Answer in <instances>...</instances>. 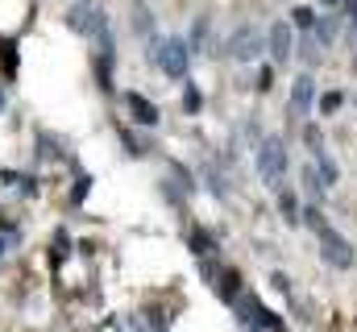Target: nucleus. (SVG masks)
Listing matches in <instances>:
<instances>
[{
  "label": "nucleus",
  "mask_w": 357,
  "mask_h": 332,
  "mask_svg": "<svg viewBox=\"0 0 357 332\" xmlns=\"http://www.w3.org/2000/svg\"><path fill=\"white\" fill-rule=\"evenodd\" d=\"M150 59H154V67H162V75H171V80H183L187 75V42H178V38H154L150 42Z\"/></svg>",
  "instance_id": "obj_3"
},
{
  "label": "nucleus",
  "mask_w": 357,
  "mask_h": 332,
  "mask_svg": "<svg viewBox=\"0 0 357 332\" xmlns=\"http://www.w3.org/2000/svg\"><path fill=\"white\" fill-rule=\"evenodd\" d=\"M67 25L75 29V33H84L91 38L100 50H112V25H108V17H104V8L96 4V0H79L71 13H67Z\"/></svg>",
  "instance_id": "obj_1"
},
{
  "label": "nucleus",
  "mask_w": 357,
  "mask_h": 332,
  "mask_svg": "<svg viewBox=\"0 0 357 332\" xmlns=\"http://www.w3.org/2000/svg\"><path fill=\"white\" fill-rule=\"evenodd\" d=\"M320 4H328V8H337V4H341V0H320Z\"/></svg>",
  "instance_id": "obj_19"
},
{
  "label": "nucleus",
  "mask_w": 357,
  "mask_h": 332,
  "mask_svg": "<svg viewBox=\"0 0 357 332\" xmlns=\"http://www.w3.org/2000/svg\"><path fill=\"white\" fill-rule=\"evenodd\" d=\"M316 233H320V253H324V262H328V266H337V270H349V266H354V246H349L333 225H324V220H320V225H316Z\"/></svg>",
  "instance_id": "obj_5"
},
{
  "label": "nucleus",
  "mask_w": 357,
  "mask_h": 332,
  "mask_svg": "<svg viewBox=\"0 0 357 332\" xmlns=\"http://www.w3.org/2000/svg\"><path fill=\"white\" fill-rule=\"evenodd\" d=\"M0 253H4V237H0Z\"/></svg>",
  "instance_id": "obj_21"
},
{
  "label": "nucleus",
  "mask_w": 357,
  "mask_h": 332,
  "mask_svg": "<svg viewBox=\"0 0 357 332\" xmlns=\"http://www.w3.org/2000/svg\"><path fill=\"white\" fill-rule=\"evenodd\" d=\"M295 25H299V29H312V25H316V13H312V8H295Z\"/></svg>",
  "instance_id": "obj_17"
},
{
  "label": "nucleus",
  "mask_w": 357,
  "mask_h": 332,
  "mask_svg": "<svg viewBox=\"0 0 357 332\" xmlns=\"http://www.w3.org/2000/svg\"><path fill=\"white\" fill-rule=\"evenodd\" d=\"M303 187L316 195V199H324V179H320V170H316V163L303 166Z\"/></svg>",
  "instance_id": "obj_12"
},
{
  "label": "nucleus",
  "mask_w": 357,
  "mask_h": 332,
  "mask_svg": "<svg viewBox=\"0 0 357 332\" xmlns=\"http://www.w3.org/2000/svg\"><path fill=\"white\" fill-rule=\"evenodd\" d=\"M303 142L312 154H324V142H320V129H303Z\"/></svg>",
  "instance_id": "obj_15"
},
{
  "label": "nucleus",
  "mask_w": 357,
  "mask_h": 332,
  "mask_svg": "<svg viewBox=\"0 0 357 332\" xmlns=\"http://www.w3.org/2000/svg\"><path fill=\"white\" fill-rule=\"evenodd\" d=\"M337 29H341V21H337V17H320V21L312 25V38L328 46V42H337Z\"/></svg>",
  "instance_id": "obj_9"
},
{
  "label": "nucleus",
  "mask_w": 357,
  "mask_h": 332,
  "mask_svg": "<svg viewBox=\"0 0 357 332\" xmlns=\"http://www.w3.org/2000/svg\"><path fill=\"white\" fill-rule=\"evenodd\" d=\"M278 212H282V220H287V225H299V199H295L291 191H282V195H278Z\"/></svg>",
  "instance_id": "obj_10"
},
{
  "label": "nucleus",
  "mask_w": 357,
  "mask_h": 332,
  "mask_svg": "<svg viewBox=\"0 0 357 332\" xmlns=\"http://www.w3.org/2000/svg\"><path fill=\"white\" fill-rule=\"evenodd\" d=\"M262 46H266V33H262L258 25H241L237 33H229L225 54H229L233 63H258V59H262Z\"/></svg>",
  "instance_id": "obj_4"
},
{
  "label": "nucleus",
  "mask_w": 357,
  "mask_h": 332,
  "mask_svg": "<svg viewBox=\"0 0 357 332\" xmlns=\"http://www.w3.org/2000/svg\"><path fill=\"white\" fill-rule=\"evenodd\" d=\"M312 104H316V83H312V75H299V80L291 83V100H287V116H295V121H303V116L312 112Z\"/></svg>",
  "instance_id": "obj_6"
},
{
  "label": "nucleus",
  "mask_w": 357,
  "mask_h": 332,
  "mask_svg": "<svg viewBox=\"0 0 357 332\" xmlns=\"http://www.w3.org/2000/svg\"><path fill=\"white\" fill-rule=\"evenodd\" d=\"M254 170L266 187H278L282 174H287V146L278 137H262L258 142V154H254Z\"/></svg>",
  "instance_id": "obj_2"
},
{
  "label": "nucleus",
  "mask_w": 357,
  "mask_h": 332,
  "mask_svg": "<svg viewBox=\"0 0 357 332\" xmlns=\"http://www.w3.org/2000/svg\"><path fill=\"white\" fill-rule=\"evenodd\" d=\"M341 100H345L341 91H324V96H320V108H324V112H337V108H341Z\"/></svg>",
  "instance_id": "obj_14"
},
{
  "label": "nucleus",
  "mask_w": 357,
  "mask_h": 332,
  "mask_svg": "<svg viewBox=\"0 0 357 332\" xmlns=\"http://www.w3.org/2000/svg\"><path fill=\"white\" fill-rule=\"evenodd\" d=\"M0 112H4V91H0Z\"/></svg>",
  "instance_id": "obj_20"
},
{
  "label": "nucleus",
  "mask_w": 357,
  "mask_h": 332,
  "mask_svg": "<svg viewBox=\"0 0 357 332\" xmlns=\"http://www.w3.org/2000/svg\"><path fill=\"white\" fill-rule=\"evenodd\" d=\"M125 108L133 112V121H137V125H146V129H154V125H158V108H154L146 96H137V91H125Z\"/></svg>",
  "instance_id": "obj_8"
},
{
  "label": "nucleus",
  "mask_w": 357,
  "mask_h": 332,
  "mask_svg": "<svg viewBox=\"0 0 357 332\" xmlns=\"http://www.w3.org/2000/svg\"><path fill=\"white\" fill-rule=\"evenodd\" d=\"M316 170H320V179H324V187H337V163L328 158V154H316Z\"/></svg>",
  "instance_id": "obj_11"
},
{
  "label": "nucleus",
  "mask_w": 357,
  "mask_h": 332,
  "mask_svg": "<svg viewBox=\"0 0 357 332\" xmlns=\"http://www.w3.org/2000/svg\"><path fill=\"white\" fill-rule=\"evenodd\" d=\"M187 241H191V249H195V253H212V249H216V241H208L204 233H191Z\"/></svg>",
  "instance_id": "obj_16"
},
{
  "label": "nucleus",
  "mask_w": 357,
  "mask_h": 332,
  "mask_svg": "<svg viewBox=\"0 0 357 332\" xmlns=\"http://www.w3.org/2000/svg\"><path fill=\"white\" fill-rule=\"evenodd\" d=\"M199 108H204V96H199L195 83H187L183 87V112H199Z\"/></svg>",
  "instance_id": "obj_13"
},
{
  "label": "nucleus",
  "mask_w": 357,
  "mask_h": 332,
  "mask_svg": "<svg viewBox=\"0 0 357 332\" xmlns=\"http://www.w3.org/2000/svg\"><path fill=\"white\" fill-rule=\"evenodd\" d=\"M270 54H274V63L278 67H287L291 63V54H295V29L287 25V21H278V25H270Z\"/></svg>",
  "instance_id": "obj_7"
},
{
  "label": "nucleus",
  "mask_w": 357,
  "mask_h": 332,
  "mask_svg": "<svg viewBox=\"0 0 357 332\" xmlns=\"http://www.w3.org/2000/svg\"><path fill=\"white\" fill-rule=\"evenodd\" d=\"M349 17H354V25H357V0H349Z\"/></svg>",
  "instance_id": "obj_18"
}]
</instances>
